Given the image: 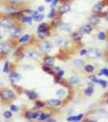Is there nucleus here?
I'll return each mask as SVG.
<instances>
[{"label": "nucleus", "mask_w": 108, "mask_h": 122, "mask_svg": "<svg viewBox=\"0 0 108 122\" xmlns=\"http://www.w3.org/2000/svg\"><path fill=\"white\" fill-rule=\"evenodd\" d=\"M53 43L54 46H57L58 48L61 49V50H67V49L71 48L72 46L73 42H72V39L69 37H67L65 35H58L54 38Z\"/></svg>", "instance_id": "nucleus-2"}, {"label": "nucleus", "mask_w": 108, "mask_h": 122, "mask_svg": "<svg viewBox=\"0 0 108 122\" xmlns=\"http://www.w3.org/2000/svg\"><path fill=\"white\" fill-rule=\"evenodd\" d=\"M55 62H56L55 57L50 56V55H44V56L42 57L43 65L53 68V67L55 65Z\"/></svg>", "instance_id": "nucleus-18"}, {"label": "nucleus", "mask_w": 108, "mask_h": 122, "mask_svg": "<svg viewBox=\"0 0 108 122\" xmlns=\"http://www.w3.org/2000/svg\"><path fill=\"white\" fill-rule=\"evenodd\" d=\"M84 115L83 114H80V115L78 116H75V117H68V119H67V121H71V122H76V121H79L80 120L83 118Z\"/></svg>", "instance_id": "nucleus-34"}, {"label": "nucleus", "mask_w": 108, "mask_h": 122, "mask_svg": "<svg viewBox=\"0 0 108 122\" xmlns=\"http://www.w3.org/2000/svg\"><path fill=\"white\" fill-rule=\"evenodd\" d=\"M106 102H107V103L108 104V97L107 98V100H106Z\"/></svg>", "instance_id": "nucleus-51"}, {"label": "nucleus", "mask_w": 108, "mask_h": 122, "mask_svg": "<svg viewBox=\"0 0 108 122\" xmlns=\"http://www.w3.org/2000/svg\"><path fill=\"white\" fill-rule=\"evenodd\" d=\"M3 117H4L6 119H10L11 117H12V113H11V111H5L3 112Z\"/></svg>", "instance_id": "nucleus-45"}, {"label": "nucleus", "mask_w": 108, "mask_h": 122, "mask_svg": "<svg viewBox=\"0 0 108 122\" xmlns=\"http://www.w3.org/2000/svg\"><path fill=\"white\" fill-rule=\"evenodd\" d=\"M6 1L18 8H24L27 3V0H6Z\"/></svg>", "instance_id": "nucleus-20"}, {"label": "nucleus", "mask_w": 108, "mask_h": 122, "mask_svg": "<svg viewBox=\"0 0 108 122\" xmlns=\"http://www.w3.org/2000/svg\"><path fill=\"white\" fill-rule=\"evenodd\" d=\"M107 0H100V1L97 2L92 7V14L101 15L106 7H107Z\"/></svg>", "instance_id": "nucleus-10"}, {"label": "nucleus", "mask_w": 108, "mask_h": 122, "mask_svg": "<svg viewBox=\"0 0 108 122\" xmlns=\"http://www.w3.org/2000/svg\"><path fill=\"white\" fill-rule=\"evenodd\" d=\"M55 75L58 76H60V77H63V76L65 75V70L62 69V68H59V69L55 72Z\"/></svg>", "instance_id": "nucleus-43"}, {"label": "nucleus", "mask_w": 108, "mask_h": 122, "mask_svg": "<svg viewBox=\"0 0 108 122\" xmlns=\"http://www.w3.org/2000/svg\"><path fill=\"white\" fill-rule=\"evenodd\" d=\"M41 56V53L35 48H29L24 51V58L29 60H37Z\"/></svg>", "instance_id": "nucleus-9"}, {"label": "nucleus", "mask_w": 108, "mask_h": 122, "mask_svg": "<svg viewBox=\"0 0 108 122\" xmlns=\"http://www.w3.org/2000/svg\"><path fill=\"white\" fill-rule=\"evenodd\" d=\"M84 36H85V35L82 34L79 30H75L71 33L70 38L72 39V42H73L74 44L78 45V44H80V43H81Z\"/></svg>", "instance_id": "nucleus-17"}, {"label": "nucleus", "mask_w": 108, "mask_h": 122, "mask_svg": "<svg viewBox=\"0 0 108 122\" xmlns=\"http://www.w3.org/2000/svg\"><path fill=\"white\" fill-rule=\"evenodd\" d=\"M98 76H104L108 77V68H101L98 72Z\"/></svg>", "instance_id": "nucleus-36"}, {"label": "nucleus", "mask_w": 108, "mask_h": 122, "mask_svg": "<svg viewBox=\"0 0 108 122\" xmlns=\"http://www.w3.org/2000/svg\"><path fill=\"white\" fill-rule=\"evenodd\" d=\"M57 13L59 16H63V15L68 14L71 11V4L70 3L66 1H63L59 3V5L57 7Z\"/></svg>", "instance_id": "nucleus-13"}, {"label": "nucleus", "mask_w": 108, "mask_h": 122, "mask_svg": "<svg viewBox=\"0 0 108 122\" xmlns=\"http://www.w3.org/2000/svg\"><path fill=\"white\" fill-rule=\"evenodd\" d=\"M44 1H45V3H48V4H50V3L53 1V0H44Z\"/></svg>", "instance_id": "nucleus-48"}, {"label": "nucleus", "mask_w": 108, "mask_h": 122, "mask_svg": "<svg viewBox=\"0 0 108 122\" xmlns=\"http://www.w3.org/2000/svg\"><path fill=\"white\" fill-rule=\"evenodd\" d=\"M46 17L50 20H53L56 19L57 17H59L58 13H57V9L56 8H50L48 13L46 15Z\"/></svg>", "instance_id": "nucleus-25"}, {"label": "nucleus", "mask_w": 108, "mask_h": 122, "mask_svg": "<svg viewBox=\"0 0 108 122\" xmlns=\"http://www.w3.org/2000/svg\"><path fill=\"white\" fill-rule=\"evenodd\" d=\"M39 114L38 112H28L26 114H25V117H26L27 119L29 120H34L37 119L38 117Z\"/></svg>", "instance_id": "nucleus-33"}, {"label": "nucleus", "mask_w": 108, "mask_h": 122, "mask_svg": "<svg viewBox=\"0 0 108 122\" xmlns=\"http://www.w3.org/2000/svg\"><path fill=\"white\" fill-rule=\"evenodd\" d=\"M18 20V23L20 24V25H29V26L33 25V23L35 22L33 17H32L31 15H29L28 14L22 15L18 20Z\"/></svg>", "instance_id": "nucleus-15"}, {"label": "nucleus", "mask_w": 108, "mask_h": 122, "mask_svg": "<svg viewBox=\"0 0 108 122\" xmlns=\"http://www.w3.org/2000/svg\"><path fill=\"white\" fill-rule=\"evenodd\" d=\"M45 18H46V15H45L44 13L39 12L38 14L34 17V21H35V22H38V24L42 23V22L44 21Z\"/></svg>", "instance_id": "nucleus-32"}, {"label": "nucleus", "mask_w": 108, "mask_h": 122, "mask_svg": "<svg viewBox=\"0 0 108 122\" xmlns=\"http://www.w3.org/2000/svg\"><path fill=\"white\" fill-rule=\"evenodd\" d=\"M37 48L41 54L49 55L54 50V44L51 41L48 40V39H45V40L38 41L37 42Z\"/></svg>", "instance_id": "nucleus-4"}, {"label": "nucleus", "mask_w": 108, "mask_h": 122, "mask_svg": "<svg viewBox=\"0 0 108 122\" xmlns=\"http://www.w3.org/2000/svg\"><path fill=\"white\" fill-rule=\"evenodd\" d=\"M15 42L11 39H7V40L0 42V56H5L8 55L13 51Z\"/></svg>", "instance_id": "nucleus-5"}, {"label": "nucleus", "mask_w": 108, "mask_h": 122, "mask_svg": "<svg viewBox=\"0 0 108 122\" xmlns=\"http://www.w3.org/2000/svg\"><path fill=\"white\" fill-rule=\"evenodd\" d=\"M37 10L38 11V12H41V13H44L45 11H46V6L43 5V4H40L37 7Z\"/></svg>", "instance_id": "nucleus-42"}, {"label": "nucleus", "mask_w": 108, "mask_h": 122, "mask_svg": "<svg viewBox=\"0 0 108 122\" xmlns=\"http://www.w3.org/2000/svg\"><path fill=\"white\" fill-rule=\"evenodd\" d=\"M98 85H100V86H102L103 88H107L108 86V82L106 80H103V79H100L99 80V82H98Z\"/></svg>", "instance_id": "nucleus-41"}, {"label": "nucleus", "mask_w": 108, "mask_h": 122, "mask_svg": "<svg viewBox=\"0 0 108 122\" xmlns=\"http://www.w3.org/2000/svg\"><path fill=\"white\" fill-rule=\"evenodd\" d=\"M57 30L61 33H63V34H64L65 36H67V35H69L70 36L71 33L74 31L72 24L69 22H67V21L63 20L62 19H61V20H60L59 24Z\"/></svg>", "instance_id": "nucleus-7"}, {"label": "nucleus", "mask_w": 108, "mask_h": 122, "mask_svg": "<svg viewBox=\"0 0 108 122\" xmlns=\"http://www.w3.org/2000/svg\"><path fill=\"white\" fill-rule=\"evenodd\" d=\"M0 98L4 102H10L15 99V94L10 89H2L0 90Z\"/></svg>", "instance_id": "nucleus-12"}, {"label": "nucleus", "mask_w": 108, "mask_h": 122, "mask_svg": "<svg viewBox=\"0 0 108 122\" xmlns=\"http://www.w3.org/2000/svg\"><path fill=\"white\" fill-rule=\"evenodd\" d=\"M44 106H45V103H42V102H41V101H38V102L36 103V107L40 108V107H44Z\"/></svg>", "instance_id": "nucleus-47"}, {"label": "nucleus", "mask_w": 108, "mask_h": 122, "mask_svg": "<svg viewBox=\"0 0 108 122\" xmlns=\"http://www.w3.org/2000/svg\"><path fill=\"white\" fill-rule=\"evenodd\" d=\"M9 80L11 81V82L19 81L21 80V75L18 72L13 71V72H11L9 73Z\"/></svg>", "instance_id": "nucleus-22"}, {"label": "nucleus", "mask_w": 108, "mask_h": 122, "mask_svg": "<svg viewBox=\"0 0 108 122\" xmlns=\"http://www.w3.org/2000/svg\"><path fill=\"white\" fill-rule=\"evenodd\" d=\"M10 109H11V111L12 112H17L18 111V107H16L15 105H14V104H11V106H10Z\"/></svg>", "instance_id": "nucleus-46"}, {"label": "nucleus", "mask_w": 108, "mask_h": 122, "mask_svg": "<svg viewBox=\"0 0 108 122\" xmlns=\"http://www.w3.org/2000/svg\"><path fill=\"white\" fill-rule=\"evenodd\" d=\"M46 104L50 107H59V106L61 105L62 102H61V100H59V99H49L48 101H46Z\"/></svg>", "instance_id": "nucleus-23"}, {"label": "nucleus", "mask_w": 108, "mask_h": 122, "mask_svg": "<svg viewBox=\"0 0 108 122\" xmlns=\"http://www.w3.org/2000/svg\"><path fill=\"white\" fill-rule=\"evenodd\" d=\"M25 94L29 99H35L38 97V94L34 90H25Z\"/></svg>", "instance_id": "nucleus-30"}, {"label": "nucleus", "mask_w": 108, "mask_h": 122, "mask_svg": "<svg viewBox=\"0 0 108 122\" xmlns=\"http://www.w3.org/2000/svg\"><path fill=\"white\" fill-rule=\"evenodd\" d=\"M107 45H106V47H107V50L108 51V39H107Z\"/></svg>", "instance_id": "nucleus-50"}, {"label": "nucleus", "mask_w": 108, "mask_h": 122, "mask_svg": "<svg viewBox=\"0 0 108 122\" xmlns=\"http://www.w3.org/2000/svg\"><path fill=\"white\" fill-rule=\"evenodd\" d=\"M78 30L84 35H89V34H91V33H93V31L94 30V27L90 25L89 24L86 23V24L82 25Z\"/></svg>", "instance_id": "nucleus-19"}, {"label": "nucleus", "mask_w": 108, "mask_h": 122, "mask_svg": "<svg viewBox=\"0 0 108 122\" xmlns=\"http://www.w3.org/2000/svg\"><path fill=\"white\" fill-rule=\"evenodd\" d=\"M3 72L4 73H10L11 72V63L8 60H6L3 67Z\"/></svg>", "instance_id": "nucleus-29"}, {"label": "nucleus", "mask_w": 108, "mask_h": 122, "mask_svg": "<svg viewBox=\"0 0 108 122\" xmlns=\"http://www.w3.org/2000/svg\"><path fill=\"white\" fill-rule=\"evenodd\" d=\"M89 78L90 81L93 82V84H98L99 80H100V78H98L97 76H95V75H91V76H89Z\"/></svg>", "instance_id": "nucleus-40"}, {"label": "nucleus", "mask_w": 108, "mask_h": 122, "mask_svg": "<svg viewBox=\"0 0 108 122\" xmlns=\"http://www.w3.org/2000/svg\"><path fill=\"white\" fill-rule=\"evenodd\" d=\"M7 37H8V35H7V31L0 29V42L7 40V39H6Z\"/></svg>", "instance_id": "nucleus-35"}, {"label": "nucleus", "mask_w": 108, "mask_h": 122, "mask_svg": "<svg viewBox=\"0 0 108 122\" xmlns=\"http://www.w3.org/2000/svg\"><path fill=\"white\" fill-rule=\"evenodd\" d=\"M103 56V51L98 47H90L89 48V51L86 56L88 60H97Z\"/></svg>", "instance_id": "nucleus-11"}, {"label": "nucleus", "mask_w": 108, "mask_h": 122, "mask_svg": "<svg viewBox=\"0 0 108 122\" xmlns=\"http://www.w3.org/2000/svg\"><path fill=\"white\" fill-rule=\"evenodd\" d=\"M85 64V60L81 58H75L72 60V65L75 68H83Z\"/></svg>", "instance_id": "nucleus-21"}, {"label": "nucleus", "mask_w": 108, "mask_h": 122, "mask_svg": "<svg viewBox=\"0 0 108 122\" xmlns=\"http://www.w3.org/2000/svg\"><path fill=\"white\" fill-rule=\"evenodd\" d=\"M32 41H33V35H31L30 33H29L25 32L20 37H19L15 42L17 46H24V45L29 44Z\"/></svg>", "instance_id": "nucleus-14"}, {"label": "nucleus", "mask_w": 108, "mask_h": 122, "mask_svg": "<svg viewBox=\"0 0 108 122\" xmlns=\"http://www.w3.org/2000/svg\"><path fill=\"white\" fill-rule=\"evenodd\" d=\"M25 33V28L21 25H16V26L13 27L12 29H11L10 30L7 31V35L8 38H11V40L15 41L19 37H20L23 33Z\"/></svg>", "instance_id": "nucleus-8"}, {"label": "nucleus", "mask_w": 108, "mask_h": 122, "mask_svg": "<svg viewBox=\"0 0 108 122\" xmlns=\"http://www.w3.org/2000/svg\"><path fill=\"white\" fill-rule=\"evenodd\" d=\"M42 69L43 72H46V73L50 74V75H52V76L55 75V72H54V71L53 70V68H51V67H48V66H46V65H42Z\"/></svg>", "instance_id": "nucleus-31"}, {"label": "nucleus", "mask_w": 108, "mask_h": 122, "mask_svg": "<svg viewBox=\"0 0 108 122\" xmlns=\"http://www.w3.org/2000/svg\"><path fill=\"white\" fill-rule=\"evenodd\" d=\"M83 69L85 71V73L88 74H93L95 72V66L93 64H85V66L83 67Z\"/></svg>", "instance_id": "nucleus-26"}, {"label": "nucleus", "mask_w": 108, "mask_h": 122, "mask_svg": "<svg viewBox=\"0 0 108 122\" xmlns=\"http://www.w3.org/2000/svg\"><path fill=\"white\" fill-rule=\"evenodd\" d=\"M88 51H89V49L85 48V47H82L81 49L79 51V52H78V54H79V56L80 57H86L88 54Z\"/></svg>", "instance_id": "nucleus-37"}, {"label": "nucleus", "mask_w": 108, "mask_h": 122, "mask_svg": "<svg viewBox=\"0 0 108 122\" xmlns=\"http://www.w3.org/2000/svg\"><path fill=\"white\" fill-rule=\"evenodd\" d=\"M102 16L101 15H95V14H91L89 15L87 18V23L89 24L90 25L93 26L94 28L97 27L98 25L101 23L102 21Z\"/></svg>", "instance_id": "nucleus-16"}, {"label": "nucleus", "mask_w": 108, "mask_h": 122, "mask_svg": "<svg viewBox=\"0 0 108 122\" xmlns=\"http://www.w3.org/2000/svg\"><path fill=\"white\" fill-rule=\"evenodd\" d=\"M65 94H66V91L64 89H59L57 90V92H56V94L58 96H59V97H64Z\"/></svg>", "instance_id": "nucleus-44"}, {"label": "nucleus", "mask_w": 108, "mask_h": 122, "mask_svg": "<svg viewBox=\"0 0 108 122\" xmlns=\"http://www.w3.org/2000/svg\"><path fill=\"white\" fill-rule=\"evenodd\" d=\"M94 92V88H93V82H90L89 86L84 90V94L86 96H91Z\"/></svg>", "instance_id": "nucleus-28"}, {"label": "nucleus", "mask_w": 108, "mask_h": 122, "mask_svg": "<svg viewBox=\"0 0 108 122\" xmlns=\"http://www.w3.org/2000/svg\"><path fill=\"white\" fill-rule=\"evenodd\" d=\"M18 9V7H15L14 6L11 5L6 1L4 3H0V15H9V16H11Z\"/></svg>", "instance_id": "nucleus-6"}, {"label": "nucleus", "mask_w": 108, "mask_h": 122, "mask_svg": "<svg viewBox=\"0 0 108 122\" xmlns=\"http://www.w3.org/2000/svg\"><path fill=\"white\" fill-rule=\"evenodd\" d=\"M47 122H56V121L54 119H49Z\"/></svg>", "instance_id": "nucleus-49"}, {"label": "nucleus", "mask_w": 108, "mask_h": 122, "mask_svg": "<svg viewBox=\"0 0 108 122\" xmlns=\"http://www.w3.org/2000/svg\"><path fill=\"white\" fill-rule=\"evenodd\" d=\"M80 78L77 75H72L68 78V82L71 86H78L80 83Z\"/></svg>", "instance_id": "nucleus-24"}, {"label": "nucleus", "mask_w": 108, "mask_h": 122, "mask_svg": "<svg viewBox=\"0 0 108 122\" xmlns=\"http://www.w3.org/2000/svg\"><path fill=\"white\" fill-rule=\"evenodd\" d=\"M62 1L63 0H53L50 3V8H57V7L59 5V3Z\"/></svg>", "instance_id": "nucleus-38"}, {"label": "nucleus", "mask_w": 108, "mask_h": 122, "mask_svg": "<svg viewBox=\"0 0 108 122\" xmlns=\"http://www.w3.org/2000/svg\"><path fill=\"white\" fill-rule=\"evenodd\" d=\"M53 29L50 25V23L43 21L42 23H39L36 29V34L38 41L45 40L49 37L51 36Z\"/></svg>", "instance_id": "nucleus-1"}, {"label": "nucleus", "mask_w": 108, "mask_h": 122, "mask_svg": "<svg viewBox=\"0 0 108 122\" xmlns=\"http://www.w3.org/2000/svg\"><path fill=\"white\" fill-rule=\"evenodd\" d=\"M97 39L100 42H105L108 39V34L106 31L104 30H101L97 34Z\"/></svg>", "instance_id": "nucleus-27"}, {"label": "nucleus", "mask_w": 108, "mask_h": 122, "mask_svg": "<svg viewBox=\"0 0 108 122\" xmlns=\"http://www.w3.org/2000/svg\"><path fill=\"white\" fill-rule=\"evenodd\" d=\"M18 25V20L12 17L9 15H0V29L8 31Z\"/></svg>", "instance_id": "nucleus-3"}, {"label": "nucleus", "mask_w": 108, "mask_h": 122, "mask_svg": "<svg viewBox=\"0 0 108 122\" xmlns=\"http://www.w3.org/2000/svg\"><path fill=\"white\" fill-rule=\"evenodd\" d=\"M49 117H50V114H47V113H41L38 115V119L40 121H45V120L48 119Z\"/></svg>", "instance_id": "nucleus-39"}]
</instances>
